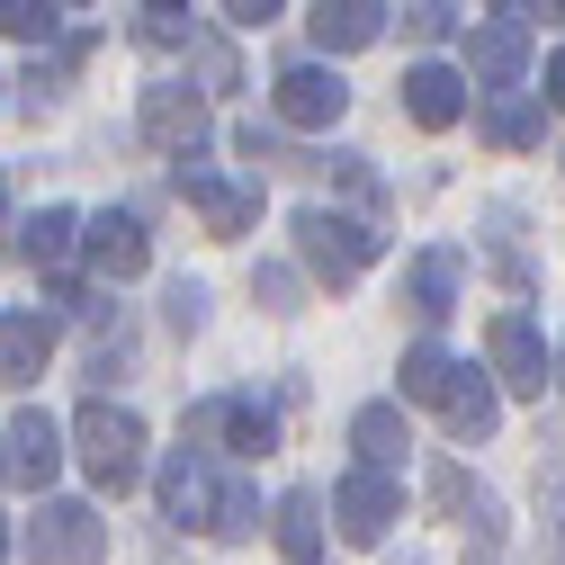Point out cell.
Returning a JSON list of instances; mask_svg holds the SVG:
<instances>
[{
    "label": "cell",
    "mask_w": 565,
    "mask_h": 565,
    "mask_svg": "<svg viewBox=\"0 0 565 565\" xmlns=\"http://www.w3.org/2000/svg\"><path fill=\"white\" fill-rule=\"evenodd\" d=\"M73 458H82V476L99 484V493H126V484H145V422H135L126 404H82V422H73Z\"/></svg>",
    "instance_id": "1"
},
{
    "label": "cell",
    "mask_w": 565,
    "mask_h": 565,
    "mask_svg": "<svg viewBox=\"0 0 565 565\" xmlns=\"http://www.w3.org/2000/svg\"><path fill=\"white\" fill-rule=\"evenodd\" d=\"M297 252L315 278H332V288H350L369 260H377V225L341 216V206H297Z\"/></svg>",
    "instance_id": "2"
},
{
    "label": "cell",
    "mask_w": 565,
    "mask_h": 565,
    "mask_svg": "<svg viewBox=\"0 0 565 565\" xmlns=\"http://www.w3.org/2000/svg\"><path fill=\"white\" fill-rule=\"evenodd\" d=\"M332 521H341V539L350 547H386V530L404 521V484H395V467H350L341 484H332Z\"/></svg>",
    "instance_id": "3"
},
{
    "label": "cell",
    "mask_w": 565,
    "mask_h": 565,
    "mask_svg": "<svg viewBox=\"0 0 565 565\" xmlns=\"http://www.w3.org/2000/svg\"><path fill=\"white\" fill-rule=\"evenodd\" d=\"M99 556H108L99 503H63V493H45L36 521H28V565H99Z\"/></svg>",
    "instance_id": "4"
},
{
    "label": "cell",
    "mask_w": 565,
    "mask_h": 565,
    "mask_svg": "<svg viewBox=\"0 0 565 565\" xmlns=\"http://www.w3.org/2000/svg\"><path fill=\"white\" fill-rule=\"evenodd\" d=\"M153 493H162V521H180V530H216L225 484H216V467H206V449H189V440H180V449L162 458Z\"/></svg>",
    "instance_id": "5"
},
{
    "label": "cell",
    "mask_w": 565,
    "mask_h": 565,
    "mask_svg": "<svg viewBox=\"0 0 565 565\" xmlns=\"http://www.w3.org/2000/svg\"><path fill=\"white\" fill-rule=\"evenodd\" d=\"M341 108H350V82L323 73V63H297V73H278V90H269V117H278V126H297V135L341 126Z\"/></svg>",
    "instance_id": "6"
},
{
    "label": "cell",
    "mask_w": 565,
    "mask_h": 565,
    "mask_svg": "<svg viewBox=\"0 0 565 565\" xmlns=\"http://www.w3.org/2000/svg\"><path fill=\"white\" fill-rule=\"evenodd\" d=\"M484 350H493L503 395H547V341H539L530 315H493V323H484Z\"/></svg>",
    "instance_id": "7"
},
{
    "label": "cell",
    "mask_w": 565,
    "mask_h": 565,
    "mask_svg": "<svg viewBox=\"0 0 565 565\" xmlns=\"http://www.w3.org/2000/svg\"><path fill=\"white\" fill-rule=\"evenodd\" d=\"M180 198L206 216V234H243V225L260 216V189H234L225 171H206L198 153H180Z\"/></svg>",
    "instance_id": "8"
},
{
    "label": "cell",
    "mask_w": 565,
    "mask_h": 565,
    "mask_svg": "<svg viewBox=\"0 0 565 565\" xmlns=\"http://www.w3.org/2000/svg\"><path fill=\"white\" fill-rule=\"evenodd\" d=\"M135 117H145V135H153L162 153H198V145H206V99H198L189 82H153Z\"/></svg>",
    "instance_id": "9"
},
{
    "label": "cell",
    "mask_w": 565,
    "mask_h": 565,
    "mask_svg": "<svg viewBox=\"0 0 565 565\" xmlns=\"http://www.w3.org/2000/svg\"><path fill=\"white\" fill-rule=\"evenodd\" d=\"M82 260H90V278H145V269H153V243H145V225H135V216H117V206H108V216L82 225Z\"/></svg>",
    "instance_id": "10"
},
{
    "label": "cell",
    "mask_w": 565,
    "mask_h": 565,
    "mask_svg": "<svg viewBox=\"0 0 565 565\" xmlns=\"http://www.w3.org/2000/svg\"><path fill=\"white\" fill-rule=\"evenodd\" d=\"M458 288H467V252H449V243H431V252H413V269H404V306H413L422 323H440V315H458Z\"/></svg>",
    "instance_id": "11"
},
{
    "label": "cell",
    "mask_w": 565,
    "mask_h": 565,
    "mask_svg": "<svg viewBox=\"0 0 565 565\" xmlns=\"http://www.w3.org/2000/svg\"><path fill=\"white\" fill-rule=\"evenodd\" d=\"M45 360H54V315L10 306V315H0V386H36Z\"/></svg>",
    "instance_id": "12"
},
{
    "label": "cell",
    "mask_w": 565,
    "mask_h": 565,
    "mask_svg": "<svg viewBox=\"0 0 565 565\" xmlns=\"http://www.w3.org/2000/svg\"><path fill=\"white\" fill-rule=\"evenodd\" d=\"M467 73H476L484 90H512V82L530 73V28H521V19H484V28L467 36Z\"/></svg>",
    "instance_id": "13"
},
{
    "label": "cell",
    "mask_w": 565,
    "mask_h": 565,
    "mask_svg": "<svg viewBox=\"0 0 565 565\" xmlns=\"http://www.w3.org/2000/svg\"><path fill=\"white\" fill-rule=\"evenodd\" d=\"M63 458H73V449H63V422H54V413H36V404H28V413H19V422H10V476H19V484H36V493H45V484H54V476H63Z\"/></svg>",
    "instance_id": "14"
},
{
    "label": "cell",
    "mask_w": 565,
    "mask_h": 565,
    "mask_svg": "<svg viewBox=\"0 0 565 565\" xmlns=\"http://www.w3.org/2000/svg\"><path fill=\"white\" fill-rule=\"evenodd\" d=\"M422 484H431V503H440L449 521H467V530H476V547L503 539V530H493V521H503V512H493V493H484V484H467V467H458V458H431V467H422Z\"/></svg>",
    "instance_id": "15"
},
{
    "label": "cell",
    "mask_w": 565,
    "mask_h": 565,
    "mask_svg": "<svg viewBox=\"0 0 565 565\" xmlns=\"http://www.w3.org/2000/svg\"><path fill=\"white\" fill-rule=\"evenodd\" d=\"M404 117L431 126V135H449L467 117V82L449 73V63H413V73H404Z\"/></svg>",
    "instance_id": "16"
},
{
    "label": "cell",
    "mask_w": 565,
    "mask_h": 565,
    "mask_svg": "<svg viewBox=\"0 0 565 565\" xmlns=\"http://www.w3.org/2000/svg\"><path fill=\"white\" fill-rule=\"evenodd\" d=\"M440 413H449V431H458V440H493V422H503V377H484V369H467V360H458V377H449Z\"/></svg>",
    "instance_id": "17"
},
{
    "label": "cell",
    "mask_w": 565,
    "mask_h": 565,
    "mask_svg": "<svg viewBox=\"0 0 565 565\" xmlns=\"http://www.w3.org/2000/svg\"><path fill=\"white\" fill-rule=\"evenodd\" d=\"M315 45L323 54H360V45H377L386 36V0H315Z\"/></svg>",
    "instance_id": "18"
},
{
    "label": "cell",
    "mask_w": 565,
    "mask_h": 565,
    "mask_svg": "<svg viewBox=\"0 0 565 565\" xmlns=\"http://www.w3.org/2000/svg\"><path fill=\"white\" fill-rule=\"evenodd\" d=\"M269 539H278V556H288V565H315V556H323V493H315V484L278 493V512H269Z\"/></svg>",
    "instance_id": "19"
},
{
    "label": "cell",
    "mask_w": 565,
    "mask_h": 565,
    "mask_svg": "<svg viewBox=\"0 0 565 565\" xmlns=\"http://www.w3.org/2000/svg\"><path fill=\"white\" fill-rule=\"evenodd\" d=\"M476 126H484V145H503V153L547 145V108H539V99H521V90H493V99L476 108Z\"/></svg>",
    "instance_id": "20"
},
{
    "label": "cell",
    "mask_w": 565,
    "mask_h": 565,
    "mask_svg": "<svg viewBox=\"0 0 565 565\" xmlns=\"http://www.w3.org/2000/svg\"><path fill=\"white\" fill-rule=\"evenodd\" d=\"M350 449H360L369 467H395V458L413 449V431H404V395H395V404H360V413H350Z\"/></svg>",
    "instance_id": "21"
},
{
    "label": "cell",
    "mask_w": 565,
    "mask_h": 565,
    "mask_svg": "<svg viewBox=\"0 0 565 565\" xmlns=\"http://www.w3.org/2000/svg\"><path fill=\"white\" fill-rule=\"evenodd\" d=\"M19 252H28L36 269H63V260L82 252V216H73V206H36V216L19 225Z\"/></svg>",
    "instance_id": "22"
},
{
    "label": "cell",
    "mask_w": 565,
    "mask_h": 565,
    "mask_svg": "<svg viewBox=\"0 0 565 565\" xmlns=\"http://www.w3.org/2000/svg\"><path fill=\"white\" fill-rule=\"evenodd\" d=\"M449 377H458V360H449L440 341H413V350H404V369H395L404 404H440V395H449Z\"/></svg>",
    "instance_id": "23"
},
{
    "label": "cell",
    "mask_w": 565,
    "mask_h": 565,
    "mask_svg": "<svg viewBox=\"0 0 565 565\" xmlns=\"http://www.w3.org/2000/svg\"><path fill=\"white\" fill-rule=\"evenodd\" d=\"M0 28H10L19 45H45L63 28V0H0Z\"/></svg>",
    "instance_id": "24"
},
{
    "label": "cell",
    "mask_w": 565,
    "mask_h": 565,
    "mask_svg": "<svg viewBox=\"0 0 565 565\" xmlns=\"http://www.w3.org/2000/svg\"><path fill=\"white\" fill-rule=\"evenodd\" d=\"M189 54H198V82L206 90H243V63H234L225 36H189Z\"/></svg>",
    "instance_id": "25"
},
{
    "label": "cell",
    "mask_w": 565,
    "mask_h": 565,
    "mask_svg": "<svg viewBox=\"0 0 565 565\" xmlns=\"http://www.w3.org/2000/svg\"><path fill=\"white\" fill-rule=\"evenodd\" d=\"M260 530V493L252 484H225V503H216V539H252Z\"/></svg>",
    "instance_id": "26"
},
{
    "label": "cell",
    "mask_w": 565,
    "mask_h": 565,
    "mask_svg": "<svg viewBox=\"0 0 565 565\" xmlns=\"http://www.w3.org/2000/svg\"><path fill=\"white\" fill-rule=\"evenodd\" d=\"M135 36H145V45H189L198 28H189L180 10H162V0H153V10H145V28H135Z\"/></svg>",
    "instance_id": "27"
},
{
    "label": "cell",
    "mask_w": 565,
    "mask_h": 565,
    "mask_svg": "<svg viewBox=\"0 0 565 565\" xmlns=\"http://www.w3.org/2000/svg\"><path fill=\"white\" fill-rule=\"evenodd\" d=\"M162 306H171V323H180V332H198V323H206V288H198V278H180Z\"/></svg>",
    "instance_id": "28"
},
{
    "label": "cell",
    "mask_w": 565,
    "mask_h": 565,
    "mask_svg": "<svg viewBox=\"0 0 565 565\" xmlns=\"http://www.w3.org/2000/svg\"><path fill=\"white\" fill-rule=\"evenodd\" d=\"M252 297H260L269 315H288V306H297V278H288V269H260V278H252Z\"/></svg>",
    "instance_id": "29"
},
{
    "label": "cell",
    "mask_w": 565,
    "mask_h": 565,
    "mask_svg": "<svg viewBox=\"0 0 565 565\" xmlns=\"http://www.w3.org/2000/svg\"><path fill=\"white\" fill-rule=\"evenodd\" d=\"M278 10H288V0H225V19H234V28H269Z\"/></svg>",
    "instance_id": "30"
},
{
    "label": "cell",
    "mask_w": 565,
    "mask_h": 565,
    "mask_svg": "<svg viewBox=\"0 0 565 565\" xmlns=\"http://www.w3.org/2000/svg\"><path fill=\"white\" fill-rule=\"evenodd\" d=\"M413 36H449V0H413Z\"/></svg>",
    "instance_id": "31"
},
{
    "label": "cell",
    "mask_w": 565,
    "mask_h": 565,
    "mask_svg": "<svg viewBox=\"0 0 565 565\" xmlns=\"http://www.w3.org/2000/svg\"><path fill=\"white\" fill-rule=\"evenodd\" d=\"M547 108H565V54L547 63Z\"/></svg>",
    "instance_id": "32"
},
{
    "label": "cell",
    "mask_w": 565,
    "mask_h": 565,
    "mask_svg": "<svg viewBox=\"0 0 565 565\" xmlns=\"http://www.w3.org/2000/svg\"><path fill=\"white\" fill-rule=\"evenodd\" d=\"M530 10H539V19H556V28H565V0H530Z\"/></svg>",
    "instance_id": "33"
},
{
    "label": "cell",
    "mask_w": 565,
    "mask_h": 565,
    "mask_svg": "<svg viewBox=\"0 0 565 565\" xmlns=\"http://www.w3.org/2000/svg\"><path fill=\"white\" fill-rule=\"evenodd\" d=\"M0 565H10V521H0Z\"/></svg>",
    "instance_id": "34"
},
{
    "label": "cell",
    "mask_w": 565,
    "mask_h": 565,
    "mask_svg": "<svg viewBox=\"0 0 565 565\" xmlns=\"http://www.w3.org/2000/svg\"><path fill=\"white\" fill-rule=\"evenodd\" d=\"M0 476H10V440H0Z\"/></svg>",
    "instance_id": "35"
},
{
    "label": "cell",
    "mask_w": 565,
    "mask_h": 565,
    "mask_svg": "<svg viewBox=\"0 0 565 565\" xmlns=\"http://www.w3.org/2000/svg\"><path fill=\"white\" fill-rule=\"evenodd\" d=\"M493 10H512V0H493Z\"/></svg>",
    "instance_id": "36"
},
{
    "label": "cell",
    "mask_w": 565,
    "mask_h": 565,
    "mask_svg": "<svg viewBox=\"0 0 565 565\" xmlns=\"http://www.w3.org/2000/svg\"><path fill=\"white\" fill-rule=\"evenodd\" d=\"M162 10H180V0H162Z\"/></svg>",
    "instance_id": "37"
},
{
    "label": "cell",
    "mask_w": 565,
    "mask_h": 565,
    "mask_svg": "<svg viewBox=\"0 0 565 565\" xmlns=\"http://www.w3.org/2000/svg\"><path fill=\"white\" fill-rule=\"evenodd\" d=\"M0 206H10V189H0Z\"/></svg>",
    "instance_id": "38"
}]
</instances>
